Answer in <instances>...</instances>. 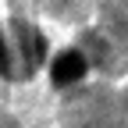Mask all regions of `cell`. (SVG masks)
Returning <instances> with one entry per match:
<instances>
[{"mask_svg": "<svg viewBox=\"0 0 128 128\" xmlns=\"http://www.w3.org/2000/svg\"><path fill=\"white\" fill-rule=\"evenodd\" d=\"M82 71H86L82 57H78V54H68V57H60V60H57V68H54V78H57V82H71V78H78Z\"/></svg>", "mask_w": 128, "mask_h": 128, "instance_id": "1", "label": "cell"}]
</instances>
